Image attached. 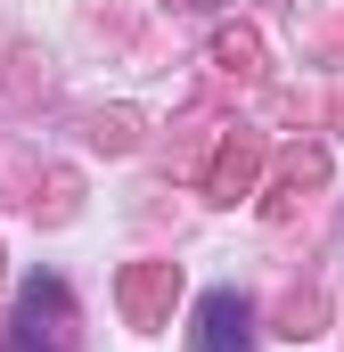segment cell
<instances>
[{"mask_svg":"<svg viewBox=\"0 0 344 352\" xmlns=\"http://www.w3.org/2000/svg\"><path fill=\"white\" fill-rule=\"evenodd\" d=\"M197 352H246V303L230 287H213L197 303Z\"/></svg>","mask_w":344,"mask_h":352,"instance_id":"obj_1","label":"cell"}]
</instances>
